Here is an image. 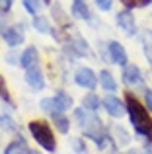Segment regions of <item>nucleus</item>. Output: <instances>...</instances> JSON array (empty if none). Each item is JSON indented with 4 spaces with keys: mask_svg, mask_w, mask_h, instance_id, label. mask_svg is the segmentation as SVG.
Returning a JSON list of instances; mask_svg holds the SVG:
<instances>
[{
    "mask_svg": "<svg viewBox=\"0 0 152 154\" xmlns=\"http://www.w3.org/2000/svg\"><path fill=\"white\" fill-rule=\"evenodd\" d=\"M96 4H98V8H102V10H111V6H113L111 0H96Z\"/></svg>",
    "mask_w": 152,
    "mask_h": 154,
    "instance_id": "obj_24",
    "label": "nucleus"
},
{
    "mask_svg": "<svg viewBox=\"0 0 152 154\" xmlns=\"http://www.w3.org/2000/svg\"><path fill=\"white\" fill-rule=\"evenodd\" d=\"M102 103H103V107H105V111L109 113L111 117H123L125 115V105H123V102L119 98H115V96H105V98L102 100Z\"/></svg>",
    "mask_w": 152,
    "mask_h": 154,
    "instance_id": "obj_5",
    "label": "nucleus"
},
{
    "mask_svg": "<svg viewBox=\"0 0 152 154\" xmlns=\"http://www.w3.org/2000/svg\"><path fill=\"white\" fill-rule=\"evenodd\" d=\"M0 100L10 103V96H8V90H6V84H4V78L0 76Z\"/></svg>",
    "mask_w": 152,
    "mask_h": 154,
    "instance_id": "obj_23",
    "label": "nucleus"
},
{
    "mask_svg": "<svg viewBox=\"0 0 152 154\" xmlns=\"http://www.w3.org/2000/svg\"><path fill=\"white\" fill-rule=\"evenodd\" d=\"M4 154H29V150L26 148V143H22V140H16V143L8 144L6 146V152Z\"/></svg>",
    "mask_w": 152,
    "mask_h": 154,
    "instance_id": "obj_18",
    "label": "nucleus"
},
{
    "mask_svg": "<svg viewBox=\"0 0 152 154\" xmlns=\"http://www.w3.org/2000/svg\"><path fill=\"white\" fill-rule=\"evenodd\" d=\"M82 103H84V109H88V111H96V109L102 105V102H99V98H98L96 94H88V96H84Z\"/></svg>",
    "mask_w": 152,
    "mask_h": 154,
    "instance_id": "obj_15",
    "label": "nucleus"
},
{
    "mask_svg": "<svg viewBox=\"0 0 152 154\" xmlns=\"http://www.w3.org/2000/svg\"><path fill=\"white\" fill-rule=\"evenodd\" d=\"M74 146H76V150H78L80 154L84 152V150H82V144H80V140H74Z\"/></svg>",
    "mask_w": 152,
    "mask_h": 154,
    "instance_id": "obj_28",
    "label": "nucleus"
},
{
    "mask_svg": "<svg viewBox=\"0 0 152 154\" xmlns=\"http://www.w3.org/2000/svg\"><path fill=\"white\" fill-rule=\"evenodd\" d=\"M72 16H76V18H80V20H90L92 18L86 0H74L72 2Z\"/></svg>",
    "mask_w": 152,
    "mask_h": 154,
    "instance_id": "obj_12",
    "label": "nucleus"
},
{
    "mask_svg": "<svg viewBox=\"0 0 152 154\" xmlns=\"http://www.w3.org/2000/svg\"><path fill=\"white\" fill-rule=\"evenodd\" d=\"M53 123H55V127H57L61 133H68L70 121L66 119V117L62 115V113H55V115H53Z\"/></svg>",
    "mask_w": 152,
    "mask_h": 154,
    "instance_id": "obj_17",
    "label": "nucleus"
},
{
    "mask_svg": "<svg viewBox=\"0 0 152 154\" xmlns=\"http://www.w3.org/2000/svg\"><path fill=\"white\" fill-rule=\"evenodd\" d=\"M127 109H129L131 123H133L135 131L138 135H150L152 133V119L148 117V111L144 109V105L138 103V100H135L133 94L127 96Z\"/></svg>",
    "mask_w": 152,
    "mask_h": 154,
    "instance_id": "obj_1",
    "label": "nucleus"
},
{
    "mask_svg": "<svg viewBox=\"0 0 152 154\" xmlns=\"http://www.w3.org/2000/svg\"><path fill=\"white\" fill-rule=\"evenodd\" d=\"M12 6V0H0V10H8Z\"/></svg>",
    "mask_w": 152,
    "mask_h": 154,
    "instance_id": "obj_26",
    "label": "nucleus"
},
{
    "mask_svg": "<svg viewBox=\"0 0 152 154\" xmlns=\"http://www.w3.org/2000/svg\"><path fill=\"white\" fill-rule=\"evenodd\" d=\"M33 27L39 31V33H51V23H49V20L43 18V16H35Z\"/></svg>",
    "mask_w": 152,
    "mask_h": 154,
    "instance_id": "obj_16",
    "label": "nucleus"
},
{
    "mask_svg": "<svg viewBox=\"0 0 152 154\" xmlns=\"http://www.w3.org/2000/svg\"><path fill=\"white\" fill-rule=\"evenodd\" d=\"M37 51H35V47H27L26 51H23V55H22V60H20V64H22L23 68H33V66H37Z\"/></svg>",
    "mask_w": 152,
    "mask_h": 154,
    "instance_id": "obj_11",
    "label": "nucleus"
},
{
    "mask_svg": "<svg viewBox=\"0 0 152 154\" xmlns=\"http://www.w3.org/2000/svg\"><path fill=\"white\" fill-rule=\"evenodd\" d=\"M99 84H102V88L107 90V92L117 90V84H115V80H113V76H111L109 70H102L99 72Z\"/></svg>",
    "mask_w": 152,
    "mask_h": 154,
    "instance_id": "obj_14",
    "label": "nucleus"
},
{
    "mask_svg": "<svg viewBox=\"0 0 152 154\" xmlns=\"http://www.w3.org/2000/svg\"><path fill=\"white\" fill-rule=\"evenodd\" d=\"M117 23L127 35H135V31H137V23H135V18H133L131 12H121V14H117Z\"/></svg>",
    "mask_w": 152,
    "mask_h": 154,
    "instance_id": "obj_8",
    "label": "nucleus"
},
{
    "mask_svg": "<svg viewBox=\"0 0 152 154\" xmlns=\"http://www.w3.org/2000/svg\"><path fill=\"white\" fill-rule=\"evenodd\" d=\"M109 57L115 64H121V66H127V51L123 49L121 43L111 41L109 43Z\"/></svg>",
    "mask_w": 152,
    "mask_h": 154,
    "instance_id": "obj_9",
    "label": "nucleus"
},
{
    "mask_svg": "<svg viewBox=\"0 0 152 154\" xmlns=\"http://www.w3.org/2000/svg\"><path fill=\"white\" fill-rule=\"evenodd\" d=\"M123 80H125L129 86H138V84H142V74H141L137 64H127V66L123 68Z\"/></svg>",
    "mask_w": 152,
    "mask_h": 154,
    "instance_id": "obj_7",
    "label": "nucleus"
},
{
    "mask_svg": "<svg viewBox=\"0 0 152 154\" xmlns=\"http://www.w3.org/2000/svg\"><path fill=\"white\" fill-rule=\"evenodd\" d=\"M41 109H43V111H47V113H51V115L65 111V107L57 102V98H43L41 100Z\"/></svg>",
    "mask_w": 152,
    "mask_h": 154,
    "instance_id": "obj_13",
    "label": "nucleus"
},
{
    "mask_svg": "<svg viewBox=\"0 0 152 154\" xmlns=\"http://www.w3.org/2000/svg\"><path fill=\"white\" fill-rule=\"evenodd\" d=\"M29 154H39V152H35V150H29Z\"/></svg>",
    "mask_w": 152,
    "mask_h": 154,
    "instance_id": "obj_29",
    "label": "nucleus"
},
{
    "mask_svg": "<svg viewBox=\"0 0 152 154\" xmlns=\"http://www.w3.org/2000/svg\"><path fill=\"white\" fill-rule=\"evenodd\" d=\"M113 135L115 137L119 135V139H117L119 144H127V143H129V133H127L123 127H119V125H115V127H113Z\"/></svg>",
    "mask_w": 152,
    "mask_h": 154,
    "instance_id": "obj_21",
    "label": "nucleus"
},
{
    "mask_svg": "<svg viewBox=\"0 0 152 154\" xmlns=\"http://www.w3.org/2000/svg\"><path fill=\"white\" fill-rule=\"evenodd\" d=\"M144 100H146L148 109H152V90H146V92H144Z\"/></svg>",
    "mask_w": 152,
    "mask_h": 154,
    "instance_id": "obj_25",
    "label": "nucleus"
},
{
    "mask_svg": "<svg viewBox=\"0 0 152 154\" xmlns=\"http://www.w3.org/2000/svg\"><path fill=\"white\" fill-rule=\"evenodd\" d=\"M29 131H31V135H33V139L37 140L45 150L55 152L57 143H55V137H53V133H51V129L47 127L45 123H41V121H31L29 123Z\"/></svg>",
    "mask_w": 152,
    "mask_h": 154,
    "instance_id": "obj_3",
    "label": "nucleus"
},
{
    "mask_svg": "<svg viewBox=\"0 0 152 154\" xmlns=\"http://www.w3.org/2000/svg\"><path fill=\"white\" fill-rule=\"evenodd\" d=\"M74 80H76V84H78V86L86 88V90H94V88L98 86V78H96L94 70H92V68H86V66H82V68H78V70H76Z\"/></svg>",
    "mask_w": 152,
    "mask_h": 154,
    "instance_id": "obj_4",
    "label": "nucleus"
},
{
    "mask_svg": "<svg viewBox=\"0 0 152 154\" xmlns=\"http://www.w3.org/2000/svg\"><path fill=\"white\" fill-rule=\"evenodd\" d=\"M2 35H4V41L10 47H18L20 43H23V35H22V31H20V27H8Z\"/></svg>",
    "mask_w": 152,
    "mask_h": 154,
    "instance_id": "obj_10",
    "label": "nucleus"
},
{
    "mask_svg": "<svg viewBox=\"0 0 152 154\" xmlns=\"http://www.w3.org/2000/svg\"><path fill=\"white\" fill-rule=\"evenodd\" d=\"M6 31V22H4V18L0 16V33H4Z\"/></svg>",
    "mask_w": 152,
    "mask_h": 154,
    "instance_id": "obj_27",
    "label": "nucleus"
},
{
    "mask_svg": "<svg viewBox=\"0 0 152 154\" xmlns=\"http://www.w3.org/2000/svg\"><path fill=\"white\" fill-rule=\"evenodd\" d=\"M74 47H76V51H78L80 55H88V45L82 41V37H80V35H76V43H74Z\"/></svg>",
    "mask_w": 152,
    "mask_h": 154,
    "instance_id": "obj_22",
    "label": "nucleus"
},
{
    "mask_svg": "<svg viewBox=\"0 0 152 154\" xmlns=\"http://www.w3.org/2000/svg\"><path fill=\"white\" fill-rule=\"evenodd\" d=\"M26 80L33 90H43L45 88V78H43L39 66H33V68H27L26 70Z\"/></svg>",
    "mask_w": 152,
    "mask_h": 154,
    "instance_id": "obj_6",
    "label": "nucleus"
},
{
    "mask_svg": "<svg viewBox=\"0 0 152 154\" xmlns=\"http://www.w3.org/2000/svg\"><path fill=\"white\" fill-rule=\"evenodd\" d=\"M22 4H23V8H26L29 14H33V16H37L39 6H41V2H39V0H22Z\"/></svg>",
    "mask_w": 152,
    "mask_h": 154,
    "instance_id": "obj_20",
    "label": "nucleus"
},
{
    "mask_svg": "<svg viewBox=\"0 0 152 154\" xmlns=\"http://www.w3.org/2000/svg\"><path fill=\"white\" fill-rule=\"evenodd\" d=\"M43 2H49V0H43Z\"/></svg>",
    "mask_w": 152,
    "mask_h": 154,
    "instance_id": "obj_30",
    "label": "nucleus"
},
{
    "mask_svg": "<svg viewBox=\"0 0 152 154\" xmlns=\"http://www.w3.org/2000/svg\"><path fill=\"white\" fill-rule=\"evenodd\" d=\"M55 98H57V102L61 103V105H62V107H65V109H66V107H70V105H72V98H70V96L66 94L65 90H59L57 94H55Z\"/></svg>",
    "mask_w": 152,
    "mask_h": 154,
    "instance_id": "obj_19",
    "label": "nucleus"
},
{
    "mask_svg": "<svg viewBox=\"0 0 152 154\" xmlns=\"http://www.w3.org/2000/svg\"><path fill=\"white\" fill-rule=\"evenodd\" d=\"M76 119H78L82 131L88 135V139L96 140L99 148L103 146V135H102V121L94 115V113H88L86 109H76Z\"/></svg>",
    "mask_w": 152,
    "mask_h": 154,
    "instance_id": "obj_2",
    "label": "nucleus"
}]
</instances>
